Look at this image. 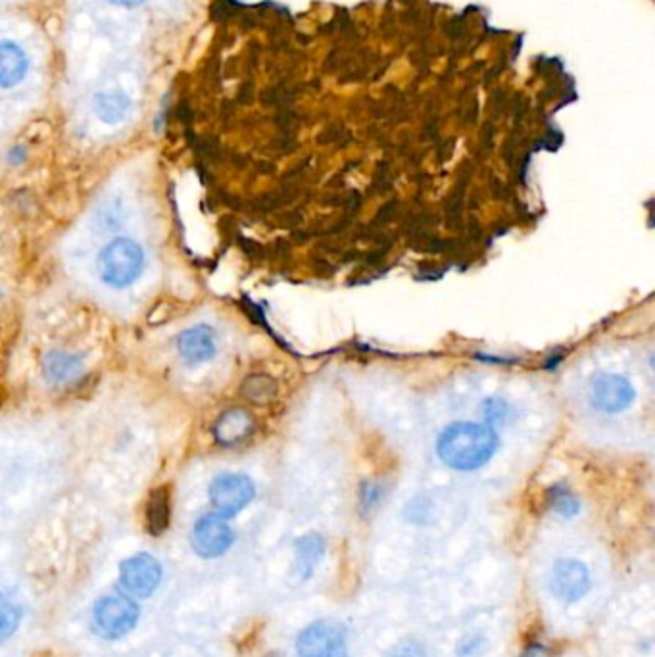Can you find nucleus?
<instances>
[{"label": "nucleus", "instance_id": "1", "mask_svg": "<svg viewBox=\"0 0 655 657\" xmlns=\"http://www.w3.org/2000/svg\"><path fill=\"white\" fill-rule=\"evenodd\" d=\"M500 438L486 423L458 421L448 425L437 438L440 462L454 471H477L496 454Z\"/></svg>", "mask_w": 655, "mask_h": 657}, {"label": "nucleus", "instance_id": "2", "mask_svg": "<svg viewBox=\"0 0 655 657\" xmlns=\"http://www.w3.org/2000/svg\"><path fill=\"white\" fill-rule=\"evenodd\" d=\"M145 268V252L131 239H116L98 258V273L104 283L114 289H125L135 283Z\"/></svg>", "mask_w": 655, "mask_h": 657}, {"label": "nucleus", "instance_id": "3", "mask_svg": "<svg viewBox=\"0 0 655 657\" xmlns=\"http://www.w3.org/2000/svg\"><path fill=\"white\" fill-rule=\"evenodd\" d=\"M139 621V606L123 596L108 594L93 609V627L106 640H120L131 633Z\"/></svg>", "mask_w": 655, "mask_h": 657}, {"label": "nucleus", "instance_id": "4", "mask_svg": "<svg viewBox=\"0 0 655 657\" xmlns=\"http://www.w3.org/2000/svg\"><path fill=\"white\" fill-rule=\"evenodd\" d=\"M296 657H350L344 627L333 619L308 625L296 638Z\"/></svg>", "mask_w": 655, "mask_h": 657}, {"label": "nucleus", "instance_id": "5", "mask_svg": "<svg viewBox=\"0 0 655 657\" xmlns=\"http://www.w3.org/2000/svg\"><path fill=\"white\" fill-rule=\"evenodd\" d=\"M636 390L631 381L617 373H602L590 381L588 402L594 410L604 414H621L631 408Z\"/></svg>", "mask_w": 655, "mask_h": 657}, {"label": "nucleus", "instance_id": "6", "mask_svg": "<svg viewBox=\"0 0 655 657\" xmlns=\"http://www.w3.org/2000/svg\"><path fill=\"white\" fill-rule=\"evenodd\" d=\"M256 488L243 473H223L210 485V502L221 517H235L254 500Z\"/></svg>", "mask_w": 655, "mask_h": 657}, {"label": "nucleus", "instance_id": "7", "mask_svg": "<svg viewBox=\"0 0 655 657\" xmlns=\"http://www.w3.org/2000/svg\"><path fill=\"white\" fill-rule=\"evenodd\" d=\"M235 533L218 513H208L196 521L193 529V548L202 558H219L233 546Z\"/></svg>", "mask_w": 655, "mask_h": 657}, {"label": "nucleus", "instance_id": "8", "mask_svg": "<svg viewBox=\"0 0 655 657\" xmlns=\"http://www.w3.org/2000/svg\"><path fill=\"white\" fill-rule=\"evenodd\" d=\"M162 581V565L150 554H137L125 560L120 567V583L123 588L137 596L148 598Z\"/></svg>", "mask_w": 655, "mask_h": 657}, {"label": "nucleus", "instance_id": "9", "mask_svg": "<svg viewBox=\"0 0 655 657\" xmlns=\"http://www.w3.org/2000/svg\"><path fill=\"white\" fill-rule=\"evenodd\" d=\"M552 590L561 602L573 604L590 590V571L583 561L559 560L552 571Z\"/></svg>", "mask_w": 655, "mask_h": 657}, {"label": "nucleus", "instance_id": "10", "mask_svg": "<svg viewBox=\"0 0 655 657\" xmlns=\"http://www.w3.org/2000/svg\"><path fill=\"white\" fill-rule=\"evenodd\" d=\"M177 350H179L181 358L189 364L208 362L218 352L216 335L206 325H198L193 329H187L177 337Z\"/></svg>", "mask_w": 655, "mask_h": 657}, {"label": "nucleus", "instance_id": "11", "mask_svg": "<svg viewBox=\"0 0 655 657\" xmlns=\"http://www.w3.org/2000/svg\"><path fill=\"white\" fill-rule=\"evenodd\" d=\"M325 540L323 536L310 533L300 536L294 544V571L300 581H308L316 573L317 565L325 556Z\"/></svg>", "mask_w": 655, "mask_h": 657}, {"label": "nucleus", "instance_id": "12", "mask_svg": "<svg viewBox=\"0 0 655 657\" xmlns=\"http://www.w3.org/2000/svg\"><path fill=\"white\" fill-rule=\"evenodd\" d=\"M254 419L246 410L235 408L221 415L214 427V435L221 446H235L252 433Z\"/></svg>", "mask_w": 655, "mask_h": 657}, {"label": "nucleus", "instance_id": "13", "mask_svg": "<svg viewBox=\"0 0 655 657\" xmlns=\"http://www.w3.org/2000/svg\"><path fill=\"white\" fill-rule=\"evenodd\" d=\"M29 62L24 50L12 41H0V87H16L27 73Z\"/></svg>", "mask_w": 655, "mask_h": 657}, {"label": "nucleus", "instance_id": "14", "mask_svg": "<svg viewBox=\"0 0 655 657\" xmlns=\"http://www.w3.org/2000/svg\"><path fill=\"white\" fill-rule=\"evenodd\" d=\"M146 529L152 536H160L168 531L171 521L170 488H154L145 510Z\"/></svg>", "mask_w": 655, "mask_h": 657}, {"label": "nucleus", "instance_id": "15", "mask_svg": "<svg viewBox=\"0 0 655 657\" xmlns=\"http://www.w3.org/2000/svg\"><path fill=\"white\" fill-rule=\"evenodd\" d=\"M43 371L49 381L56 385H64L79 377L81 362L77 356L68 352H50L43 362Z\"/></svg>", "mask_w": 655, "mask_h": 657}, {"label": "nucleus", "instance_id": "16", "mask_svg": "<svg viewBox=\"0 0 655 657\" xmlns=\"http://www.w3.org/2000/svg\"><path fill=\"white\" fill-rule=\"evenodd\" d=\"M129 98L120 91L100 93L95 97V112L104 123L122 122L129 110Z\"/></svg>", "mask_w": 655, "mask_h": 657}, {"label": "nucleus", "instance_id": "17", "mask_svg": "<svg viewBox=\"0 0 655 657\" xmlns=\"http://www.w3.org/2000/svg\"><path fill=\"white\" fill-rule=\"evenodd\" d=\"M548 504L552 511H556L563 519H571L581 510L579 498L563 485H556L548 490Z\"/></svg>", "mask_w": 655, "mask_h": 657}, {"label": "nucleus", "instance_id": "18", "mask_svg": "<svg viewBox=\"0 0 655 657\" xmlns=\"http://www.w3.org/2000/svg\"><path fill=\"white\" fill-rule=\"evenodd\" d=\"M18 625H20V609L8 596L0 592V644L16 633Z\"/></svg>", "mask_w": 655, "mask_h": 657}, {"label": "nucleus", "instance_id": "19", "mask_svg": "<svg viewBox=\"0 0 655 657\" xmlns=\"http://www.w3.org/2000/svg\"><path fill=\"white\" fill-rule=\"evenodd\" d=\"M243 394L252 402H266L275 394V381L266 375H252L244 381Z\"/></svg>", "mask_w": 655, "mask_h": 657}, {"label": "nucleus", "instance_id": "20", "mask_svg": "<svg viewBox=\"0 0 655 657\" xmlns=\"http://www.w3.org/2000/svg\"><path fill=\"white\" fill-rule=\"evenodd\" d=\"M389 657H427V652H425V648H423L421 642H417V640H404V642H400L390 652Z\"/></svg>", "mask_w": 655, "mask_h": 657}, {"label": "nucleus", "instance_id": "21", "mask_svg": "<svg viewBox=\"0 0 655 657\" xmlns=\"http://www.w3.org/2000/svg\"><path fill=\"white\" fill-rule=\"evenodd\" d=\"M506 412H508L506 402H502V400H498V398L488 400L485 404V414L490 423H494V421H502V419L506 417Z\"/></svg>", "mask_w": 655, "mask_h": 657}, {"label": "nucleus", "instance_id": "22", "mask_svg": "<svg viewBox=\"0 0 655 657\" xmlns=\"http://www.w3.org/2000/svg\"><path fill=\"white\" fill-rule=\"evenodd\" d=\"M554 648L544 642H531L519 657H554Z\"/></svg>", "mask_w": 655, "mask_h": 657}, {"label": "nucleus", "instance_id": "23", "mask_svg": "<svg viewBox=\"0 0 655 657\" xmlns=\"http://www.w3.org/2000/svg\"><path fill=\"white\" fill-rule=\"evenodd\" d=\"M481 648H483V638L481 636H471V638H467V640L461 642L458 654L461 657L477 656L481 652Z\"/></svg>", "mask_w": 655, "mask_h": 657}, {"label": "nucleus", "instance_id": "24", "mask_svg": "<svg viewBox=\"0 0 655 657\" xmlns=\"http://www.w3.org/2000/svg\"><path fill=\"white\" fill-rule=\"evenodd\" d=\"M110 2L112 4H118V6H139L145 0H110Z\"/></svg>", "mask_w": 655, "mask_h": 657}, {"label": "nucleus", "instance_id": "25", "mask_svg": "<svg viewBox=\"0 0 655 657\" xmlns=\"http://www.w3.org/2000/svg\"><path fill=\"white\" fill-rule=\"evenodd\" d=\"M266 657H279V654H269V656Z\"/></svg>", "mask_w": 655, "mask_h": 657}]
</instances>
